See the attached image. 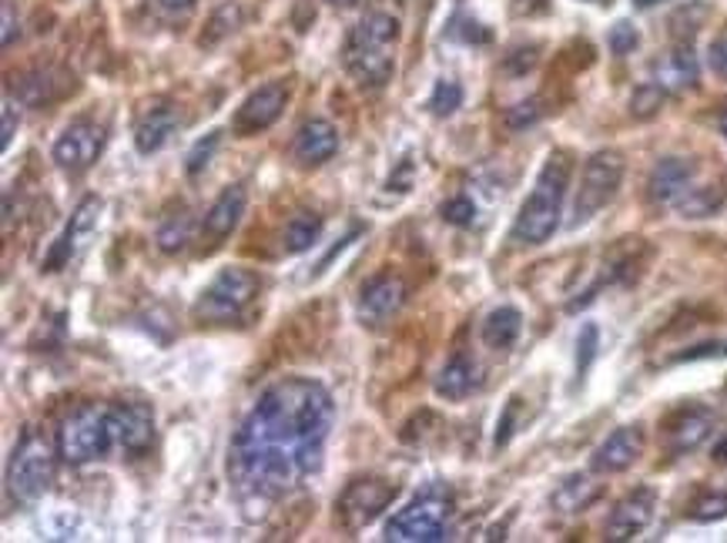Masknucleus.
Instances as JSON below:
<instances>
[{
  "instance_id": "obj_41",
  "label": "nucleus",
  "mask_w": 727,
  "mask_h": 543,
  "mask_svg": "<svg viewBox=\"0 0 727 543\" xmlns=\"http://www.w3.org/2000/svg\"><path fill=\"white\" fill-rule=\"evenodd\" d=\"M707 65L717 78H727V27L711 41V50H707Z\"/></svg>"
},
{
  "instance_id": "obj_2",
  "label": "nucleus",
  "mask_w": 727,
  "mask_h": 543,
  "mask_svg": "<svg viewBox=\"0 0 727 543\" xmlns=\"http://www.w3.org/2000/svg\"><path fill=\"white\" fill-rule=\"evenodd\" d=\"M570 155L567 151H554L547 161H543L533 192L526 195V202L520 205V215L513 222L510 238L516 246H543L557 228H560V212H564V195L570 185Z\"/></svg>"
},
{
  "instance_id": "obj_26",
  "label": "nucleus",
  "mask_w": 727,
  "mask_h": 543,
  "mask_svg": "<svg viewBox=\"0 0 727 543\" xmlns=\"http://www.w3.org/2000/svg\"><path fill=\"white\" fill-rule=\"evenodd\" d=\"M322 228H326V222H322V215H316V212H298V215H292L288 225H285V231H282V249H285L288 256L309 252L316 241H319Z\"/></svg>"
},
{
  "instance_id": "obj_35",
  "label": "nucleus",
  "mask_w": 727,
  "mask_h": 543,
  "mask_svg": "<svg viewBox=\"0 0 727 543\" xmlns=\"http://www.w3.org/2000/svg\"><path fill=\"white\" fill-rule=\"evenodd\" d=\"M704 18H707V8H704V4H688V8H681V11L674 14V21H671L674 37H678V41H688L691 34H697V27L704 24Z\"/></svg>"
},
{
  "instance_id": "obj_44",
  "label": "nucleus",
  "mask_w": 727,
  "mask_h": 543,
  "mask_svg": "<svg viewBox=\"0 0 727 543\" xmlns=\"http://www.w3.org/2000/svg\"><path fill=\"white\" fill-rule=\"evenodd\" d=\"M513 412H516V399H510V409L503 412L500 419V430H497V446H507L510 437H513Z\"/></svg>"
},
{
  "instance_id": "obj_46",
  "label": "nucleus",
  "mask_w": 727,
  "mask_h": 543,
  "mask_svg": "<svg viewBox=\"0 0 727 543\" xmlns=\"http://www.w3.org/2000/svg\"><path fill=\"white\" fill-rule=\"evenodd\" d=\"M158 4L164 11H189V8H195V0H158Z\"/></svg>"
},
{
  "instance_id": "obj_10",
  "label": "nucleus",
  "mask_w": 727,
  "mask_h": 543,
  "mask_svg": "<svg viewBox=\"0 0 727 543\" xmlns=\"http://www.w3.org/2000/svg\"><path fill=\"white\" fill-rule=\"evenodd\" d=\"M285 101H288V88L282 81L262 84L259 91H252L246 101H241V108L231 114V132L238 138H252V135L269 132L275 121L282 117Z\"/></svg>"
},
{
  "instance_id": "obj_8",
  "label": "nucleus",
  "mask_w": 727,
  "mask_h": 543,
  "mask_svg": "<svg viewBox=\"0 0 727 543\" xmlns=\"http://www.w3.org/2000/svg\"><path fill=\"white\" fill-rule=\"evenodd\" d=\"M624 171H627V161L614 148L593 151L587 158L580 189H577V199H573V225L590 222L600 208H607L614 202L621 181H624Z\"/></svg>"
},
{
  "instance_id": "obj_18",
  "label": "nucleus",
  "mask_w": 727,
  "mask_h": 543,
  "mask_svg": "<svg viewBox=\"0 0 727 543\" xmlns=\"http://www.w3.org/2000/svg\"><path fill=\"white\" fill-rule=\"evenodd\" d=\"M694 171L697 168L688 158H660L650 171V181H647L650 202L654 205H678L691 192Z\"/></svg>"
},
{
  "instance_id": "obj_48",
  "label": "nucleus",
  "mask_w": 727,
  "mask_h": 543,
  "mask_svg": "<svg viewBox=\"0 0 727 543\" xmlns=\"http://www.w3.org/2000/svg\"><path fill=\"white\" fill-rule=\"evenodd\" d=\"M332 8H339V11H349V8H355V0H329Z\"/></svg>"
},
{
  "instance_id": "obj_38",
  "label": "nucleus",
  "mask_w": 727,
  "mask_h": 543,
  "mask_svg": "<svg viewBox=\"0 0 727 543\" xmlns=\"http://www.w3.org/2000/svg\"><path fill=\"white\" fill-rule=\"evenodd\" d=\"M539 117H543V108H539L536 98H530V101H520V104H513V108L507 111V128L523 132V128L536 125Z\"/></svg>"
},
{
  "instance_id": "obj_49",
  "label": "nucleus",
  "mask_w": 727,
  "mask_h": 543,
  "mask_svg": "<svg viewBox=\"0 0 727 543\" xmlns=\"http://www.w3.org/2000/svg\"><path fill=\"white\" fill-rule=\"evenodd\" d=\"M654 4H660V0H634V8H640V11H647V8H654Z\"/></svg>"
},
{
  "instance_id": "obj_30",
  "label": "nucleus",
  "mask_w": 727,
  "mask_h": 543,
  "mask_svg": "<svg viewBox=\"0 0 727 543\" xmlns=\"http://www.w3.org/2000/svg\"><path fill=\"white\" fill-rule=\"evenodd\" d=\"M238 24H241V8H238V4H221V8L208 18V24H205L202 37H198V44H202V47H218L225 37H231V34L238 31Z\"/></svg>"
},
{
  "instance_id": "obj_13",
  "label": "nucleus",
  "mask_w": 727,
  "mask_h": 543,
  "mask_svg": "<svg viewBox=\"0 0 727 543\" xmlns=\"http://www.w3.org/2000/svg\"><path fill=\"white\" fill-rule=\"evenodd\" d=\"M101 199L98 195H88L78 208H75V215H71V222H68V228H65V235L57 238V246H54V252L47 256V272H57V269H65L84 246H88V238L98 231V222H101Z\"/></svg>"
},
{
  "instance_id": "obj_22",
  "label": "nucleus",
  "mask_w": 727,
  "mask_h": 543,
  "mask_svg": "<svg viewBox=\"0 0 727 543\" xmlns=\"http://www.w3.org/2000/svg\"><path fill=\"white\" fill-rule=\"evenodd\" d=\"M711 433H714V416L701 406H691V409H681L678 416H671L668 430H663V440H668V446L674 453H691Z\"/></svg>"
},
{
  "instance_id": "obj_14",
  "label": "nucleus",
  "mask_w": 727,
  "mask_h": 543,
  "mask_svg": "<svg viewBox=\"0 0 727 543\" xmlns=\"http://www.w3.org/2000/svg\"><path fill=\"white\" fill-rule=\"evenodd\" d=\"M402 302H406V282L393 272H379L359 292V319L370 326H383L402 309Z\"/></svg>"
},
{
  "instance_id": "obj_21",
  "label": "nucleus",
  "mask_w": 727,
  "mask_h": 543,
  "mask_svg": "<svg viewBox=\"0 0 727 543\" xmlns=\"http://www.w3.org/2000/svg\"><path fill=\"white\" fill-rule=\"evenodd\" d=\"M71 88H75V78H68L65 71H57V68H37V71H27V75L14 78V94L31 108L54 104L57 98H65Z\"/></svg>"
},
{
  "instance_id": "obj_39",
  "label": "nucleus",
  "mask_w": 727,
  "mask_h": 543,
  "mask_svg": "<svg viewBox=\"0 0 727 543\" xmlns=\"http://www.w3.org/2000/svg\"><path fill=\"white\" fill-rule=\"evenodd\" d=\"M440 215H443V222H450V225H456V228H466V225L476 222V205H473V199L459 195V199H450V202L440 208Z\"/></svg>"
},
{
  "instance_id": "obj_6",
  "label": "nucleus",
  "mask_w": 727,
  "mask_h": 543,
  "mask_svg": "<svg viewBox=\"0 0 727 543\" xmlns=\"http://www.w3.org/2000/svg\"><path fill=\"white\" fill-rule=\"evenodd\" d=\"M453 494L443 487H430L419 494L409 507H402L389 523H386V540L396 543H440L446 540L450 520H453Z\"/></svg>"
},
{
  "instance_id": "obj_40",
  "label": "nucleus",
  "mask_w": 727,
  "mask_h": 543,
  "mask_svg": "<svg viewBox=\"0 0 727 543\" xmlns=\"http://www.w3.org/2000/svg\"><path fill=\"white\" fill-rule=\"evenodd\" d=\"M446 37L463 41V44H487V41H490V34L482 31V24H476V21L463 18V14H459V18H453V24H450Z\"/></svg>"
},
{
  "instance_id": "obj_5",
  "label": "nucleus",
  "mask_w": 727,
  "mask_h": 543,
  "mask_svg": "<svg viewBox=\"0 0 727 543\" xmlns=\"http://www.w3.org/2000/svg\"><path fill=\"white\" fill-rule=\"evenodd\" d=\"M114 443V427H111V406L88 403L78 406L57 433V453L71 466H84L94 460H104Z\"/></svg>"
},
{
  "instance_id": "obj_37",
  "label": "nucleus",
  "mask_w": 727,
  "mask_h": 543,
  "mask_svg": "<svg viewBox=\"0 0 727 543\" xmlns=\"http://www.w3.org/2000/svg\"><path fill=\"white\" fill-rule=\"evenodd\" d=\"M218 142H221V135H218V132H212V135H205L202 142H195V148H192V151H189V158H185V171H189V174L205 171V168H208V161H212V155L218 151Z\"/></svg>"
},
{
  "instance_id": "obj_36",
  "label": "nucleus",
  "mask_w": 727,
  "mask_h": 543,
  "mask_svg": "<svg viewBox=\"0 0 727 543\" xmlns=\"http://www.w3.org/2000/svg\"><path fill=\"white\" fill-rule=\"evenodd\" d=\"M607 44H611V50H614L617 57H627V54L637 50L640 34H637V27H634L631 21H617V24L611 27V34H607Z\"/></svg>"
},
{
  "instance_id": "obj_32",
  "label": "nucleus",
  "mask_w": 727,
  "mask_h": 543,
  "mask_svg": "<svg viewBox=\"0 0 727 543\" xmlns=\"http://www.w3.org/2000/svg\"><path fill=\"white\" fill-rule=\"evenodd\" d=\"M663 101H668V91H663L660 84H640L637 91H634V98H631V114L637 117V121H650L654 114H660V108H663Z\"/></svg>"
},
{
  "instance_id": "obj_12",
  "label": "nucleus",
  "mask_w": 727,
  "mask_h": 543,
  "mask_svg": "<svg viewBox=\"0 0 727 543\" xmlns=\"http://www.w3.org/2000/svg\"><path fill=\"white\" fill-rule=\"evenodd\" d=\"M114 443L128 456H141L155 443V412L148 403H117L111 406Z\"/></svg>"
},
{
  "instance_id": "obj_31",
  "label": "nucleus",
  "mask_w": 727,
  "mask_h": 543,
  "mask_svg": "<svg viewBox=\"0 0 727 543\" xmlns=\"http://www.w3.org/2000/svg\"><path fill=\"white\" fill-rule=\"evenodd\" d=\"M436 117H450V114H456L459 108H463V88H459V81H453V78H440L436 81V88H433V94H430V104H427Z\"/></svg>"
},
{
  "instance_id": "obj_1",
  "label": "nucleus",
  "mask_w": 727,
  "mask_h": 543,
  "mask_svg": "<svg viewBox=\"0 0 727 543\" xmlns=\"http://www.w3.org/2000/svg\"><path fill=\"white\" fill-rule=\"evenodd\" d=\"M332 419V393L316 380L288 376L259 396L228 446V483L246 517H262L322 470Z\"/></svg>"
},
{
  "instance_id": "obj_50",
  "label": "nucleus",
  "mask_w": 727,
  "mask_h": 543,
  "mask_svg": "<svg viewBox=\"0 0 727 543\" xmlns=\"http://www.w3.org/2000/svg\"><path fill=\"white\" fill-rule=\"evenodd\" d=\"M720 128H724V138H727V114H724V121H720Z\"/></svg>"
},
{
  "instance_id": "obj_28",
  "label": "nucleus",
  "mask_w": 727,
  "mask_h": 543,
  "mask_svg": "<svg viewBox=\"0 0 727 543\" xmlns=\"http://www.w3.org/2000/svg\"><path fill=\"white\" fill-rule=\"evenodd\" d=\"M192 235H195V218H192V212L181 208V212H174V215H168V218L161 222L155 241H158V249H161L164 256H178V252L189 249Z\"/></svg>"
},
{
  "instance_id": "obj_20",
  "label": "nucleus",
  "mask_w": 727,
  "mask_h": 543,
  "mask_svg": "<svg viewBox=\"0 0 727 543\" xmlns=\"http://www.w3.org/2000/svg\"><path fill=\"white\" fill-rule=\"evenodd\" d=\"M336 151H339V132H336L332 121H326V117H309L306 125L295 132L292 158H295L298 165H306V168L322 165V161H329Z\"/></svg>"
},
{
  "instance_id": "obj_34",
  "label": "nucleus",
  "mask_w": 727,
  "mask_h": 543,
  "mask_svg": "<svg viewBox=\"0 0 727 543\" xmlns=\"http://www.w3.org/2000/svg\"><path fill=\"white\" fill-rule=\"evenodd\" d=\"M597 346H600V332H597L593 323H587V326L580 329V336H577V380L587 376L590 362L597 359Z\"/></svg>"
},
{
  "instance_id": "obj_24",
  "label": "nucleus",
  "mask_w": 727,
  "mask_h": 543,
  "mask_svg": "<svg viewBox=\"0 0 727 543\" xmlns=\"http://www.w3.org/2000/svg\"><path fill=\"white\" fill-rule=\"evenodd\" d=\"M600 494H603V487L590 473H573L550 494V507L564 517H573V513H583L587 507H593L600 500Z\"/></svg>"
},
{
  "instance_id": "obj_33",
  "label": "nucleus",
  "mask_w": 727,
  "mask_h": 543,
  "mask_svg": "<svg viewBox=\"0 0 727 543\" xmlns=\"http://www.w3.org/2000/svg\"><path fill=\"white\" fill-rule=\"evenodd\" d=\"M724 517H727V494H720V490H704L691 504V520H697V523H714Z\"/></svg>"
},
{
  "instance_id": "obj_16",
  "label": "nucleus",
  "mask_w": 727,
  "mask_h": 543,
  "mask_svg": "<svg viewBox=\"0 0 727 543\" xmlns=\"http://www.w3.org/2000/svg\"><path fill=\"white\" fill-rule=\"evenodd\" d=\"M246 205H249V192L241 185H228L215 202L212 208L205 212L202 218V241L205 249H218L221 241L238 228L241 215H246Z\"/></svg>"
},
{
  "instance_id": "obj_9",
  "label": "nucleus",
  "mask_w": 727,
  "mask_h": 543,
  "mask_svg": "<svg viewBox=\"0 0 727 543\" xmlns=\"http://www.w3.org/2000/svg\"><path fill=\"white\" fill-rule=\"evenodd\" d=\"M396 487L389 479H379V476H362V479H352L349 487L342 490L336 510H339V520L345 530H362L370 527L393 500H396Z\"/></svg>"
},
{
  "instance_id": "obj_27",
  "label": "nucleus",
  "mask_w": 727,
  "mask_h": 543,
  "mask_svg": "<svg viewBox=\"0 0 727 543\" xmlns=\"http://www.w3.org/2000/svg\"><path fill=\"white\" fill-rule=\"evenodd\" d=\"M523 332V313L513 306H500L482 323V342L490 349H510Z\"/></svg>"
},
{
  "instance_id": "obj_7",
  "label": "nucleus",
  "mask_w": 727,
  "mask_h": 543,
  "mask_svg": "<svg viewBox=\"0 0 727 543\" xmlns=\"http://www.w3.org/2000/svg\"><path fill=\"white\" fill-rule=\"evenodd\" d=\"M57 453L50 440L37 430H24L21 443L14 446V456L8 463V490L21 504H37L54 483Z\"/></svg>"
},
{
  "instance_id": "obj_19",
  "label": "nucleus",
  "mask_w": 727,
  "mask_h": 543,
  "mask_svg": "<svg viewBox=\"0 0 727 543\" xmlns=\"http://www.w3.org/2000/svg\"><path fill=\"white\" fill-rule=\"evenodd\" d=\"M650 75H654V84H660L663 91H684V88H694L697 84V54L688 41L674 44L671 50H663L654 65H650Z\"/></svg>"
},
{
  "instance_id": "obj_43",
  "label": "nucleus",
  "mask_w": 727,
  "mask_h": 543,
  "mask_svg": "<svg viewBox=\"0 0 727 543\" xmlns=\"http://www.w3.org/2000/svg\"><path fill=\"white\" fill-rule=\"evenodd\" d=\"M0 14H4V47H11V44L21 37L18 14H14V4H11V0H4V8H0Z\"/></svg>"
},
{
  "instance_id": "obj_4",
  "label": "nucleus",
  "mask_w": 727,
  "mask_h": 543,
  "mask_svg": "<svg viewBox=\"0 0 727 543\" xmlns=\"http://www.w3.org/2000/svg\"><path fill=\"white\" fill-rule=\"evenodd\" d=\"M259 289H262V279L252 269L228 265L202 289L198 302L192 306V316L202 326H228V323L246 316V309L255 302Z\"/></svg>"
},
{
  "instance_id": "obj_3",
  "label": "nucleus",
  "mask_w": 727,
  "mask_h": 543,
  "mask_svg": "<svg viewBox=\"0 0 727 543\" xmlns=\"http://www.w3.org/2000/svg\"><path fill=\"white\" fill-rule=\"evenodd\" d=\"M396 41H399V21L393 14H370L362 18L342 47V65L362 88H383L396 71Z\"/></svg>"
},
{
  "instance_id": "obj_42",
  "label": "nucleus",
  "mask_w": 727,
  "mask_h": 543,
  "mask_svg": "<svg viewBox=\"0 0 727 543\" xmlns=\"http://www.w3.org/2000/svg\"><path fill=\"white\" fill-rule=\"evenodd\" d=\"M4 128H0V148H11V142H14V135H18V108H14V101H4Z\"/></svg>"
},
{
  "instance_id": "obj_25",
  "label": "nucleus",
  "mask_w": 727,
  "mask_h": 543,
  "mask_svg": "<svg viewBox=\"0 0 727 543\" xmlns=\"http://www.w3.org/2000/svg\"><path fill=\"white\" fill-rule=\"evenodd\" d=\"M476 386H479V370L469 355H453L443 366V373L436 376V396H443L450 403L466 399Z\"/></svg>"
},
{
  "instance_id": "obj_45",
  "label": "nucleus",
  "mask_w": 727,
  "mask_h": 543,
  "mask_svg": "<svg viewBox=\"0 0 727 543\" xmlns=\"http://www.w3.org/2000/svg\"><path fill=\"white\" fill-rule=\"evenodd\" d=\"M547 4H550V0H513V11L520 18H533L539 11H547Z\"/></svg>"
},
{
  "instance_id": "obj_11",
  "label": "nucleus",
  "mask_w": 727,
  "mask_h": 543,
  "mask_svg": "<svg viewBox=\"0 0 727 543\" xmlns=\"http://www.w3.org/2000/svg\"><path fill=\"white\" fill-rule=\"evenodd\" d=\"M101 151H104V128L94 125V121H75V125H68L54 142L50 158L57 168L78 174V171H88Z\"/></svg>"
},
{
  "instance_id": "obj_47",
  "label": "nucleus",
  "mask_w": 727,
  "mask_h": 543,
  "mask_svg": "<svg viewBox=\"0 0 727 543\" xmlns=\"http://www.w3.org/2000/svg\"><path fill=\"white\" fill-rule=\"evenodd\" d=\"M714 460H727V437L714 446Z\"/></svg>"
},
{
  "instance_id": "obj_17",
  "label": "nucleus",
  "mask_w": 727,
  "mask_h": 543,
  "mask_svg": "<svg viewBox=\"0 0 727 543\" xmlns=\"http://www.w3.org/2000/svg\"><path fill=\"white\" fill-rule=\"evenodd\" d=\"M647 446L644 427H621L593 450V473H624L631 470Z\"/></svg>"
},
{
  "instance_id": "obj_23",
  "label": "nucleus",
  "mask_w": 727,
  "mask_h": 543,
  "mask_svg": "<svg viewBox=\"0 0 727 543\" xmlns=\"http://www.w3.org/2000/svg\"><path fill=\"white\" fill-rule=\"evenodd\" d=\"M181 125V114L171 104H158L151 111L141 114L138 128H135V148L141 155H155L168 145V138L174 135V128Z\"/></svg>"
},
{
  "instance_id": "obj_29",
  "label": "nucleus",
  "mask_w": 727,
  "mask_h": 543,
  "mask_svg": "<svg viewBox=\"0 0 727 543\" xmlns=\"http://www.w3.org/2000/svg\"><path fill=\"white\" fill-rule=\"evenodd\" d=\"M727 205V189L724 185H704V189H691L678 208L684 218H711L714 212H720Z\"/></svg>"
},
{
  "instance_id": "obj_15",
  "label": "nucleus",
  "mask_w": 727,
  "mask_h": 543,
  "mask_svg": "<svg viewBox=\"0 0 727 543\" xmlns=\"http://www.w3.org/2000/svg\"><path fill=\"white\" fill-rule=\"evenodd\" d=\"M654 510H657V494L650 487H637L631 490L607 517V540L614 543H627L634 536H640L650 520H654Z\"/></svg>"
},
{
  "instance_id": "obj_51",
  "label": "nucleus",
  "mask_w": 727,
  "mask_h": 543,
  "mask_svg": "<svg viewBox=\"0 0 727 543\" xmlns=\"http://www.w3.org/2000/svg\"><path fill=\"white\" fill-rule=\"evenodd\" d=\"M720 355H727V342H724V346H720Z\"/></svg>"
}]
</instances>
